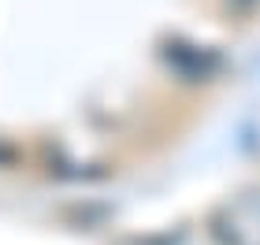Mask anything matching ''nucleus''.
<instances>
[{
    "label": "nucleus",
    "instance_id": "obj_1",
    "mask_svg": "<svg viewBox=\"0 0 260 245\" xmlns=\"http://www.w3.org/2000/svg\"><path fill=\"white\" fill-rule=\"evenodd\" d=\"M212 234L219 238V245H260V190L242 193L223 208L212 223Z\"/></svg>",
    "mask_w": 260,
    "mask_h": 245
},
{
    "label": "nucleus",
    "instance_id": "obj_2",
    "mask_svg": "<svg viewBox=\"0 0 260 245\" xmlns=\"http://www.w3.org/2000/svg\"><path fill=\"white\" fill-rule=\"evenodd\" d=\"M164 60H168L182 78H193V82L216 75L219 67H223L219 52L201 49V45H182V41H168V49H164Z\"/></svg>",
    "mask_w": 260,
    "mask_h": 245
}]
</instances>
